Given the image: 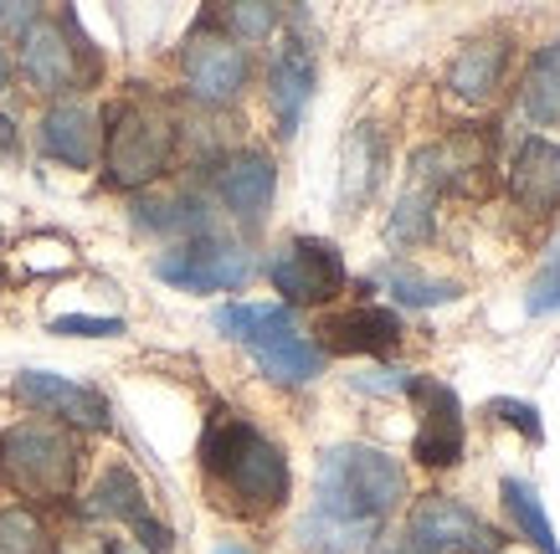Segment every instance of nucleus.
<instances>
[{
	"instance_id": "473e14b6",
	"label": "nucleus",
	"mask_w": 560,
	"mask_h": 554,
	"mask_svg": "<svg viewBox=\"0 0 560 554\" xmlns=\"http://www.w3.org/2000/svg\"><path fill=\"white\" fill-rule=\"evenodd\" d=\"M411 380L407 369H371V375H355V390H375V396H407Z\"/></svg>"
},
{
	"instance_id": "2f4dec72",
	"label": "nucleus",
	"mask_w": 560,
	"mask_h": 554,
	"mask_svg": "<svg viewBox=\"0 0 560 554\" xmlns=\"http://www.w3.org/2000/svg\"><path fill=\"white\" fill-rule=\"evenodd\" d=\"M550 308H560V252L529 287V314H550Z\"/></svg>"
},
{
	"instance_id": "a211bd4d",
	"label": "nucleus",
	"mask_w": 560,
	"mask_h": 554,
	"mask_svg": "<svg viewBox=\"0 0 560 554\" xmlns=\"http://www.w3.org/2000/svg\"><path fill=\"white\" fill-rule=\"evenodd\" d=\"M308 93H314V51H308L304 36H283V47L272 51V62H268V103H272V118H278V134L283 139L299 134Z\"/></svg>"
},
{
	"instance_id": "20e7f679",
	"label": "nucleus",
	"mask_w": 560,
	"mask_h": 554,
	"mask_svg": "<svg viewBox=\"0 0 560 554\" xmlns=\"http://www.w3.org/2000/svg\"><path fill=\"white\" fill-rule=\"evenodd\" d=\"M175 114L154 98H124L103 118V175L114 190H144L175 160Z\"/></svg>"
},
{
	"instance_id": "f257e3e1",
	"label": "nucleus",
	"mask_w": 560,
	"mask_h": 554,
	"mask_svg": "<svg viewBox=\"0 0 560 554\" xmlns=\"http://www.w3.org/2000/svg\"><path fill=\"white\" fill-rule=\"evenodd\" d=\"M201 472L217 508L237 514V519H272L293 493V472L283 447L268 432H257L253 421L232 416V411L211 416V426H206Z\"/></svg>"
},
{
	"instance_id": "bb28decb",
	"label": "nucleus",
	"mask_w": 560,
	"mask_h": 554,
	"mask_svg": "<svg viewBox=\"0 0 560 554\" xmlns=\"http://www.w3.org/2000/svg\"><path fill=\"white\" fill-rule=\"evenodd\" d=\"M381 283L390 287V298L407 303V308H438V303H453V298H458V283L422 278V272H411L407 262H390V268H381Z\"/></svg>"
},
{
	"instance_id": "b1692460",
	"label": "nucleus",
	"mask_w": 560,
	"mask_h": 554,
	"mask_svg": "<svg viewBox=\"0 0 560 554\" xmlns=\"http://www.w3.org/2000/svg\"><path fill=\"white\" fill-rule=\"evenodd\" d=\"M0 554H62V539L42 508L11 504L0 508Z\"/></svg>"
},
{
	"instance_id": "4be33fe9",
	"label": "nucleus",
	"mask_w": 560,
	"mask_h": 554,
	"mask_svg": "<svg viewBox=\"0 0 560 554\" xmlns=\"http://www.w3.org/2000/svg\"><path fill=\"white\" fill-rule=\"evenodd\" d=\"M520 103H525V114L545 129H560V42L540 47L529 57L525 68V83H520Z\"/></svg>"
},
{
	"instance_id": "ddd939ff",
	"label": "nucleus",
	"mask_w": 560,
	"mask_h": 554,
	"mask_svg": "<svg viewBox=\"0 0 560 554\" xmlns=\"http://www.w3.org/2000/svg\"><path fill=\"white\" fill-rule=\"evenodd\" d=\"M407 396L422 401V432H417V447H411L417 462L432 468V472L458 468V457H463V401L442 386V380H427V375L411 380Z\"/></svg>"
},
{
	"instance_id": "2eb2a0df",
	"label": "nucleus",
	"mask_w": 560,
	"mask_h": 554,
	"mask_svg": "<svg viewBox=\"0 0 560 554\" xmlns=\"http://www.w3.org/2000/svg\"><path fill=\"white\" fill-rule=\"evenodd\" d=\"M217 196L242 226H262L278 196V165L268 150H232L217 165Z\"/></svg>"
},
{
	"instance_id": "39448f33",
	"label": "nucleus",
	"mask_w": 560,
	"mask_h": 554,
	"mask_svg": "<svg viewBox=\"0 0 560 554\" xmlns=\"http://www.w3.org/2000/svg\"><path fill=\"white\" fill-rule=\"evenodd\" d=\"M253 83V57L242 42L217 26V16H201L196 32L180 42V87L201 108H232Z\"/></svg>"
},
{
	"instance_id": "58836bf2",
	"label": "nucleus",
	"mask_w": 560,
	"mask_h": 554,
	"mask_svg": "<svg viewBox=\"0 0 560 554\" xmlns=\"http://www.w3.org/2000/svg\"><path fill=\"white\" fill-rule=\"evenodd\" d=\"M217 554H253V550H247V544H221Z\"/></svg>"
},
{
	"instance_id": "4468645a",
	"label": "nucleus",
	"mask_w": 560,
	"mask_h": 554,
	"mask_svg": "<svg viewBox=\"0 0 560 554\" xmlns=\"http://www.w3.org/2000/svg\"><path fill=\"white\" fill-rule=\"evenodd\" d=\"M504 72H510V32H478L447 68V98H458L463 108H489L504 87Z\"/></svg>"
},
{
	"instance_id": "1a4fd4ad",
	"label": "nucleus",
	"mask_w": 560,
	"mask_h": 554,
	"mask_svg": "<svg viewBox=\"0 0 560 554\" xmlns=\"http://www.w3.org/2000/svg\"><path fill=\"white\" fill-rule=\"evenodd\" d=\"M407 539L427 554H499L510 539L493 523H483L468 504L447 498V493H427L407 514Z\"/></svg>"
},
{
	"instance_id": "6ab92c4d",
	"label": "nucleus",
	"mask_w": 560,
	"mask_h": 554,
	"mask_svg": "<svg viewBox=\"0 0 560 554\" xmlns=\"http://www.w3.org/2000/svg\"><path fill=\"white\" fill-rule=\"evenodd\" d=\"M329 354H390L401 344V319L390 308H375V303H360V308H345V314H329L319 323Z\"/></svg>"
},
{
	"instance_id": "9d476101",
	"label": "nucleus",
	"mask_w": 560,
	"mask_h": 554,
	"mask_svg": "<svg viewBox=\"0 0 560 554\" xmlns=\"http://www.w3.org/2000/svg\"><path fill=\"white\" fill-rule=\"evenodd\" d=\"M11 401L26 405L36 421H57L68 432H108V401L51 369H21L11 380Z\"/></svg>"
},
{
	"instance_id": "f03ea898",
	"label": "nucleus",
	"mask_w": 560,
	"mask_h": 554,
	"mask_svg": "<svg viewBox=\"0 0 560 554\" xmlns=\"http://www.w3.org/2000/svg\"><path fill=\"white\" fill-rule=\"evenodd\" d=\"M401 498H407V468L390 452L365 441H345L324 452L314 478V519L365 539L401 508Z\"/></svg>"
},
{
	"instance_id": "5701e85b",
	"label": "nucleus",
	"mask_w": 560,
	"mask_h": 554,
	"mask_svg": "<svg viewBox=\"0 0 560 554\" xmlns=\"http://www.w3.org/2000/svg\"><path fill=\"white\" fill-rule=\"evenodd\" d=\"M135 221L144 232L154 236H211V216H206V205L196 196H171V201H139L135 205Z\"/></svg>"
},
{
	"instance_id": "393cba45",
	"label": "nucleus",
	"mask_w": 560,
	"mask_h": 554,
	"mask_svg": "<svg viewBox=\"0 0 560 554\" xmlns=\"http://www.w3.org/2000/svg\"><path fill=\"white\" fill-rule=\"evenodd\" d=\"M504 508H510V519H514V529L535 544L540 554H560V544H556V529H550V519H545V508H540V498L529 493V483H520V478H504Z\"/></svg>"
},
{
	"instance_id": "c9c22d12",
	"label": "nucleus",
	"mask_w": 560,
	"mask_h": 554,
	"mask_svg": "<svg viewBox=\"0 0 560 554\" xmlns=\"http://www.w3.org/2000/svg\"><path fill=\"white\" fill-rule=\"evenodd\" d=\"M371 554H427V550H417V544H411V539L401 534V539H386V544H375Z\"/></svg>"
},
{
	"instance_id": "aec40b11",
	"label": "nucleus",
	"mask_w": 560,
	"mask_h": 554,
	"mask_svg": "<svg viewBox=\"0 0 560 554\" xmlns=\"http://www.w3.org/2000/svg\"><path fill=\"white\" fill-rule=\"evenodd\" d=\"M247 350H253L257 369H262L268 380H278V386H308V380L324 369V350L319 344H308V339L293 329V319L253 334L247 339Z\"/></svg>"
},
{
	"instance_id": "e433bc0d",
	"label": "nucleus",
	"mask_w": 560,
	"mask_h": 554,
	"mask_svg": "<svg viewBox=\"0 0 560 554\" xmlns=\"http://www.w3.org/2000/svg\"><path fill=\"white\" fill-rule=\"evenodd\" d=\"M11 78H16V62H11V51H5V42H0V93L11 87Z\"/></svg>"
},
{
	"instance_id": "dca6fc26",
	"label": "nucleus",
	"mask_w": 560,
	"mask_h": 554,
	"mask_svg": "<svg viewBox=\"0 0 560 554\" xmlns=\"http://www.w3.org/2000/svg\"><path fill=\"white\" fill-rule=\"evenodd\" d=\"M510 201L520 216L545 221L560 211V144L529 134L510 160Z\"/></svg>"
},
{
	"instance_id": "c85d7f7f",
	"label": "nucleus",
	"mask_w": 560,
	"mask_h": 554,
	"mask_svg": "<svg viewBox=\"0 0 560 554\" xmlns=\"http://www.w3.org/2000/svg\"><path fill=\"white\" fill-rule=\"evenodd\" d=\"M293 314L289 308H272V303H232V308H217V329L232 339H247L262 334V329H272V323H289Z\"/></svg>"
},
{
	"instance_id": "cd10ccee",
	"label": "nucleus",
	"mask_w": 560,
	"mask_h": 554,
	"mask_svg": "<svg viewBox=\"0 0 560 554\" xmlns=\"http://www.w3.org/2000/svg\"><path fill=\"white\" fill-rule=\"evenodd\" d=\"M217 26L232 36V42L253 47V42H268V36L278 32V11H272V5H253V0H242V5H221Z\"/></svg>"
},
{
	"instance_id": "7c9ffc66",
	"label": "nucleus",
	"mask_w": 560,
	"mask_h": 554,
	"mask_svg": "<svg viewBox=\"0 0 560 554\" xmlns=\"http://www.w3.org/2000/svg\"><path fill=\"white\" fill-rule=\"evenodd\" d=\"M36 21H42V5H26V0H0V42L11 36V42H21V36L32 32Z\"/></svg>"
},
{
	"instance_id": "423d86ee",
	"label": "nucleus",
	"mask_w": 560,
	"mask_h": 554,
	"mask_svg": "<svg viewBox=\"0 0 560 554\" xmlns=\"http://www.w3.org/2000/svg\"><path fill=\"white\" fill-rule=\"evenodd\" d=\"M21 78L42 98H62L78 83L98 78V51H93V42L83 36L72 11H62V21L42 16L32 32L21 36Z\"/></svg>"
},
{
	"instance_id": "9b49d317",
	"label": "nucleus",
	"mask_w": 560,
	"mask_h": 554,
	"mask_svg": "<svg viewBox=\"0 0 560 554\" xmlns=\"http://www.w3.org/2000/svg\"><path fill=\"white\" fill-rule=\"evenodd\" d=\"M411 169H417V180L422 190H432V196H478L483 185H489V134L483 129H453V134H442L438 144H427L417 160H411Z\"/></svg>"
},
{
	"instance_id": "6e6552de",
	"label": "nucleus",
	"mask_w": 560,
	"mask_h": 554,
	"mask_svg": "<svg viewBox=\"0 0 560 554\" xmlns=\"http://www.w3.org/2000/svg\"><path fill=\"white\" fill-rule=\"evenodd\" d=\"M253 252L237 241H221V236H196V241H180L175 252L154 257V278L186 287V293H237L253 283Z\"/></svg>"
},
{
	"instance_id": "a878e982",
	"label": "nucleus",
	"mask_w": 560,
	"mask_h": 554,
	"mask_svg": "<svg viewBox=\"0 0 560 554\" xmlns=\"http://www.w3.org/2000/svg\"><path fill=\"white\" fill-rule=\"evenodd\" d=\"M432 226H438V196L422 190V185H411L407 196L396 201L390 211V241H401V247H417V241H432Z\"/></svg>"
},
{
	"instance_id": "0eeeda50",
	"label": "nucleus",
	"mask_w": 560,
	"mask_h": 554,
	"mask_svg": "<svg viewBox=\"0 0 560 554\" xmlns=\"http://www.w3.org/2000/svg\"><path fill=\"white\" fill-rule=\"evenodd\" d=\"M268 283L293 308H319L345 293V257L324 236H293L268 257Z\"/></svg>"
},
{
	"instance_id": "72a5a7b5",
	"label": "nucleus",
	"mask_w": 560,
	"mask_h": 554,
	"mask_svg": "<svg viewBox=\"0 0 560 554\" xmlns=\"http://www.w3.org/2000/svg\"><path fill=\"white\" fill-rule=\"evenodd\" d=\"M493 411H499L504 421H520V426H525V437L540 441V421H535V411H529L525 401H493Z\"/></svg>"
},
{
	"instance_id": "4c0bfd02",
	"label": "nucleus",
	"mask_w": 560,
	"mask_h": 554,
	"mask_svg": "<svg viewBox=\"0 0 560 554\" xmlns=\"http://www.w3.org/2000/svg\"><path fill=\"white\" fill-rule=\"evenodd\" d=\"M108 554H144V550H139V544H129V539H114V544H108Z\"/></svg>"
},
{
	"instance_id": "412c9836",
	"label": "nucleus",
	"mask_w": 560,
	"mask_h": 554,
	"mask_svg": "<svg viewBox=\"0 0 560 554\" xmlns=\"http://www.w3.org/2000/svg\"><path fill=\"white\" fill-rule=\"evenodd\" d=\"M381 169H386V144H381V129L375 123H355L350 139H345V180L340 196L345 205H365L371 190L381 185Z\"/></svg>"
},
{
	"instance_id": "f8f14e48",
	"label": "nucleus",
	"mask_w": 560,
	"mask_h": 554,
	"mask_svg": "<svg viewBox=\"0 0 560 554\" xmlns=\"http://www.w3.org/2000/svg\"><path fill=\"white\" fill-rule=\"evenodd\" d=\"M36 144L47 160L68 169H93L103 154V118L83 98H57L36 123Z\"/></svg>"
},
{
	"instance_id": "c756f323",
	"label": "nucleus",
	"mask_w": 560,
	"mask_h": 554,
	"mask_svg": "<svg viewBox=\"0 0 560 554\" xmlns=\"http://www.w3.org/2000/svg\"><path fill=\"white\" fill-rule=\"evenodd\" d=\"M51 334H68V339H114V334H124V319H93V314H68V319H51Z\"/></svg>"
},
{
	"instance_id": "f704fd0d",
	"label": "nucleus",
	"mask_w": 560,
	"mask_h": 554,
	"mask_svg": "<svg viewBox=\"0 0 560 554\" xmlns=\"http://www.w3.org/2000/svg\"><path fill=\"white\" fill-rule=\"evenodd\" d=\"M21 150V134H16V123H11V114H0V154L11 160V154Z\"/></svg>"
},
{
	"instance_id": "7ed1b4c3",
	"label": "nucleus",
	"mask_w": 560,
	"mask_h": 554,
	"mask_svg": "<svg viewBox=\"0 0 560 554\" xmlns=\"http://www.w3.org/2000/svg\"><path fill=\"white\" fill-rule=\"evenodd\" d=\"M83 478V441L57 421H11L0 432V487L26 508L68 504Z\"/></svg>"
},
{
	"instance_id": "f3484780",
	"label": "nucleus",
	"mask_w": 560,
	"mask_h": 554,
	"mask_svg": "<svg viewBox=\"0 0 560 554\" xmlns=\"http://www.w3.org/2000/svg\"><path fill=\"white\" fill-rule=\"evenodd\" d=\"M154 514L150 504V487L139 478L129 462H103L98 478L88 483L83 493V523L93 529H108V523H124V529H135Z\"/></svg>"
}]
</instances>
